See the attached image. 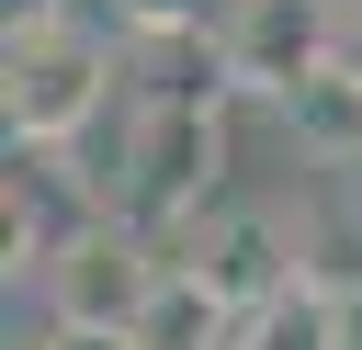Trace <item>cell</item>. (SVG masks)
<instances>
[{
  "mask_svg": "<svg viewBox=\"0 0 362 350\" xmlns=\"http://www.w3.org/2000/svg\"><path fill=\"white\" fill-rule=\"evenodd\" d=\"M102 192H113L124 226H147V237L181 248V226H204L215 192H226V79L215 68L147 79L136 113H124V147H113V181Z\"/></svg>",
  "mask_w": 362,
  "mask_h": 350,
  "instance_id": "cell-1",
  "label": "cell"
},
{
  "mask_svg": "<svg viewBox=\"0 0 362 350\" xmlns=\"http://www.w3.org/2000/svg\"><path fill=\"white\" fill-rule=\"evenodd\" d=\"M113 79H124V34H102L90 11L11 23V45H0V113H11V147H79V135L113 113Z\"/></svg>",
  "mask_w": 362,
  "mask_h": 350,
  "instance_id": "cell-2",
  "label": "cell"
},
{
  "mask_svg": "<svg viewBox=\"0 0 362 350\" xmlns=\"http://www.w3.org/2000/svg\"><path fill=\"white\" fill-rule=\"evenodd\" d=\"M102 215H113V192L68 147H11V169H0V271L11 282H45L68 260V237H90Z\"/></svg>",
  "mask_w": 362,
  "mask_h": 350,
  "instance_id": "cell-3",
  "label": "cell"
},
{
  "mask_svg": "<svg viewBox=\"0 0 362 350\" xmlns=\"http://www.w3.org/2000/svg\"><path fill=\"white\" fill-rule=\"evenodd\" d=\"M204 56H215L226 90L283 102L294 79H317V68L339 56V0H226V11L204 23Z\"/></svg>",
  "mask_w": 362,
  "mask_h": 350,
  "instance_id": "cell-4",
  "label": "cell"
},
{
  "mask_svg": "<svg viewBox=\"0 0 362 350\" xmlns=\"http://www.w3.org/2000/svg\"><path fill=\"white\" fill-rule=\"evenodd\" d=\"M158 271H170V237L102 215L90 237H68V260H57L34 294H45V316H68V327H136L147 294H158Z\"/></svg>",
  "mask_w": 362,
  "mask_h": 350,
  "instance_id": "cell-5",
  "label": "cell"
},
{
  "mask_svg": "<svg viewBox=\"0 0 362 350\" xmlns=\"http://www.w3.org/2000/svg\"><path fill=\"white\" fill-rule=\"evenodd\" d=\"M170 260H192L215 294H226V316H249V305H272L305 260H294V226L272 215V203H215L204 226H192V248H170Z\"/></svg>",
  "mask_w": 362,
  "mask_h": 350,
  "instance_id": "cell-6",
  "label": "cell"
},
{
  "mask_svg": "<svg viewBox=\"0 0 362 350\" xmlns=\"http://www.w3.org/2000/svg\"><path fill=\"white\" fill-rule=\"evenodd\" d=\"M238 350H351V294H339V271L305 260L272 305L238 316Z\"/></svg>",
  "mask_w": 362,
  "mask_h": 350,
  "instance_id": "cell-7",
  "label": "cell"
},
{
  "mask_svg": "<svg viewBox=\"0 0 362 350\" xmlns=\"http://www.w3.org/2000/svg\"><path fill=\"white\" fill-rule=\"evenodd\" d=\"M272 113H283V135H294L317 169H362V68H339V56H328V68H317V79H294Z\"/></svg>",
  "mask_w": 362,
  "mask_h": 350,
  "instance_id": "cell-8",
  "label": "cell"
},
{
  "mask_svg": "<svg viewBox=\"0 0 362 350\" xmlns=\"http://www.w3.org/2000/svg\"><path fill=\"white\" fill-rule=\"evenodd\" d=\"M136 350H238V316H226V294L192 260H170L158 294H147V316H136Z\"/></svg>",
  "mask_w": 362,
  "mask_h": 350,
  "instance_id": "cell-9",
  "label": "cell"
},
{
  "mask_svg": "<svg viewBox=\"0 0 362 350\" xmlns=\"http://www.w3.org/2000/svg\"><path fill=\"white\" fill-rule=\"evenodd\" d=\"M226 0H113V34L124 45H158V34H204Z\"/></svg>",
  "mask_w": 362,
  "mask_h": 350,
  "instance_id": "cell-10",
  "label": "cell"
},
{
  "mask_svg": "<svg viewBox=\"0 0 362 350\" xmlns=\"http://www.w3.org/2000/svg\"><path fill=\"white\" fill-rule=\"evenodd\" d=\"M34 350H136V327H68V316H45Z\"/></svg>",
  "mask_w": 362,
  "mask_h": 350,
  "instance_id": "cell-11",
  "label": "cell"
},
{
  "mask_svg": "<svg viewBox=\"0 0 362 350\" xmlns=\"http://www.w3.org/2000/svg\"><path fill=\"white\" fill-rule=\"evenodd\" d=\"M57 11H68V0H11V23H57Z\"/></svg>",
  "mask_w": 362,
  "mask_h": 350,
  "instance_id": "cell-12",
  "label": "cell"
}]
</instances>
